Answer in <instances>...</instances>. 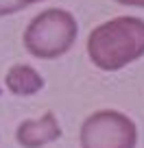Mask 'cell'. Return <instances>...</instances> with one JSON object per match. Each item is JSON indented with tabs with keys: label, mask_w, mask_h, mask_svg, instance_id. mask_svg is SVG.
I'll list each match as a JSON object with an SVG mask.
<instances>
[{
	"label": "cell",
	"mask_w": 144,
	"mask_h": 148,
	"mask_svg": "<svg viewBox=\"0 0 144 148\" xmlns=\"http://www.w3.org/2000/svg\"><path fill=\"white\" fill-rule=\"evenodd\" d=\"M85 52L101 72H118L144 57V20L118 15L94 26L85 42Z\"/></svg>",
	"instance_id": "1"
},
{
	"label": "cell",
	"mask_w": 144,
	"mask_h": 148,
	"mask_svg": "<svg viewBox=\"0 0 144 148\" xmlns=\"http://www.w3.org/2000/svg\"><path fill=\"white\" fill-rule=\"evenodd\" d=\"M79 37V22L61 7L39 11L26 24L22 35L24 50L35 59L52 61L72 50Z\"/></svg>",
	"instance_id": "2"
},
{
	"label": "cell",
	"mask_w": 144,
	"mask_h": 148,
	"mask_svg": "<svg viewBox=\"0 0 144 148\" xmlns=\"http://www.w3.org/2000/svg\"><path fill=\"white\" fill-rule=\"evenodd\" d=\"M79 144L81 148H135L138 126L122 111L101 109L83 120Z\"/></svg>",
	"instance_id": "3"
},
{
	"label": "cell",
	"mask_w": 144,
	"mask_h": 148,
	"mask_svg": "<svg viewBox=\"0 0 144 148\" xmlns=\"http://www.w3.org/2000/svg\"><path fill=\"white\" fill-rule=\"evenodd\" d=\"M61 124L52 111H46L37 120H22L15 129V142L22 148H44L61 137Z\"/></svg>",
	"instance_id": "4"
},
{
	"label": "cell",
	"mask_w": 144,
	"mask_h": 148,
	"mask_svg": "<svg viewBox=\"0 0 144 148\" xmlns=\"http://www.w3.org/2000/svg\"><path fill=\"white\" fill-rule=\"evenodd\" d=\"M46 85L44 76L28 63H15L9 68V72L5 74V87L11 96L18 98H28L39 94Z\"/></svg>",
	"instance_id": "5"
},
{
	"label": "cell",
	"mask_w": 144,
	"mask_h": 148,
	"mask_svg": "<svg viewBox=\"0 0 144 148\" xmlns=\"http://www.w3.org/2000/svg\"><path fill=\"white\" fill-rule=\"evenodd\" d=\"M26 7L20 2V0H0V18H7V15H13L24 11Z\"/></svg>",
	"instance_id": "6"
},
{
	"label": "cell",
	"mask_w": 144,
	"mask_h": 148,
	"mask_svg": "<svg viewBox=\"0 0 144 148\" xmlns=\"http://www.w3.org/2000/svg\"><path fill=\"white\" fill-rule=\"evenodd\" d=\"M118 5L122 7H138V9H144V0H116Z\"/></svg>",
	"instance_id": "7"
},
{
	"label": "cell",
	"mask_w": 144,
	"mask_h": 148,
	"mask_svg": "<svg viewBox=\"0 0 144 148\" xmlns=\"http://www.w3.org/2000/svg\"><path fill=\"white\" fill-rule=\"evenodd\" d=\"M20 2H22V5L26 7V9H28L31 5H39V2H44V0H20Z\"/></svg>",
	"instance_id": "8"
}]
</instances>
